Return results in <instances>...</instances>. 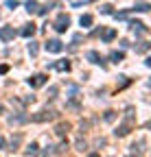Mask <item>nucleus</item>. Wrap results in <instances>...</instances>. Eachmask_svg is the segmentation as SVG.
Instances as JSON below:
<instances>
[{
  "instance_id": "14",
  "label": "nucleus",
  "mask_w": 151,
  "mask_h": 157,
  "mask_svg": "<svg viewBox=\"0 0 151 157\" xmlns=\"http://www.w3.org/2000/svg\"><path fill=\"white\" fill-rule=\"evenodd\" d=\"M29 157H35V155H40V146H37V142H31L29 146H26V151H24Z\"/></svg>"
},
{
  "instance_id": "13",
  "label": "nucleus",
  "mask_w": 151,
  "mask_h": 157,
  "mask_svg": "<svg viewBox=\"0 0 151 157\" xmlns=\"http://www.w3.org/2000/svg\"><path fill=\"white\" fill-rule=\"evenodd\" d=\"M20 142H22V135H20V133H15V135L11 137V142H9V151H18Z\"/></svg>"
},
{
  "instance_id": "21",
  "label": "nucleus",
  "mask_w": 151,
  "mask_h": 157,
  "mask_svg": "<svg viewBox=\"0 0 151 157\" xmlns=\"http://www.w3.org/2000/svg\"><path fill=\"white\" fill-rule=\"evenodd\" d=\"M136 48V52H147L149 48H151V44H147V42H140L138 46H134Z\"/></svg>"
},
{
  "instance_id": "1",
  "label": "nucleus",
  "mask_w": 151,
  "mask_h": 157,
  "mask_svg": "<svg viewBox=\"0 0 151 157\" xmlns=\"http://www.w3.org/2000/svg\"><path fill=\"white\" fill-rule=\"evenodd\" d=\"M134 107H127V111H125V118H123V124H118L116 127V131H114V135L116 137H125L131 129H134V124H136V120H134Z\"/></svg>"
},
{
  "instance_id": "3",
  "label": "nucleus",
  "mask_w": 151,
  "mask_h": 157,
  "mask_svg": "<svg viewBox=\"0 0 151 157\" xmlns=\"http://www.w3.org/2000/svg\"><path fill=\"white\" fill-rule=\"evenodd\" d=\"M68 26H70V15L59 13V15H57V20H55V31H57V33H66V31H68Z\"/></svg>"
},
{
  "instance_id": "18",
  "label": "nucleus",
  "mask_w": 151,
  "mask_h": 157,
  "mask_svg": "<svg viewBox=\"0 0 151 157\" xmlns=\"http://www.w3.org/2000/svg\"><path fill=\"white\" fill-rule=\"evenodd\" d=\"M37 52H40V46H37V42L31 39V42H29V55L31 57H37Z\"/></svg>"
},
{
  "instance_id": "4",
  "label": "nucleus",
  "mask_w": 151,
  "mask_h": 157,
  "mask_svg": "<svg viewBox=\"0 0 151 157\" xmlns=\"http://www.w3.org/2000/svg\"><path fill=\"white\" fill-rule=\"evenodd\" d=\"M44 48H46L48 52H53V55H57V52L64 50V44L59 42V39H48V42L44 44Z\"/></svg>"
},
{
  "instance_id": "10",
  "label": "nucleus",
  "mask_w": 151,
  "mask_h": 157,
  "mask_svg": "<svg viewBox=\"0 0 151 157\" xmlns=\"http://www.w3.org/2000/svg\"><path fill=\"white\" fill-rule=\"evenodd\" d=\"M88 59H90L92 63H97V66H103V68H105V63H103V59H101V55H99L97 50H90V52H88Z\"/></svg>"
},
{
  "instance_id": "27",
  "label": "nucleus",
  "mask_w": 151,
  "mask_h": 157,
  "mask_svg": "<svg viewBox=\"0 0 151 157\" xmlns=\"http://www.w3.org/2000/svg\"><path fill=\"white\" fill-rule=\"evenodd\" d=\"M55 94H57V85H53V87L48 90V98H55Z\"/></svg>"
},
{
  "instance_id": "9",
  "label": "nucleus",
  "mask_w": 151,
  "mask_h": 157,
  "mask_svg": "<svg viewBox=\"0 0 151 157\" xmlns=\"http://www.w3.org/2000/svg\"><path fill=\"white\" fill-rule=\"evenodd\" d=\"M35 31H37V26L31 22V24H24V29L20 31V35H22V37H33V35H35Z\"/></svg>"
},
{
  "instance_id": "34",
  "label": "nucleus",
  "mask_w": 151,
  "mask_h": 157,
  "mask_svg": "<svg viewBox=\"0 0 151 157\" xmlns=\"http://www.w3.org/2000/svg\"><path fill=\"white\" fill-rule=\"evenodd\" d=\"M88 2H92V0H88Z\"/></svg>"
},
{
  "instance_id": "11",
  "label": "nucleus",
  "mask_w": 151,
  "mask_h": 157,
  "mask_svg": "<svg viewBox=\"0 0 151 157\" xmlns=\"http://www.w3.org/2000/svg\"><path fill=\"white\" fill-rule=\"evenodd\" d=\"M92 22H94V17H92L90 13H83V15L79 17V24H81L83 29H90V26H92Z\"/></svg>"
},
{
  "instance_id": "2",
  "label": "nucleus",
  "mask_w": 151,
  "mask_h": 157,
  "mask_svg": "<svg viewBox=\"0 0 151 157\" xmlns=\"http://www.w3.org/2000/svg\"><path fill=\"white\" fill-rule=\"evenodd\" d=\"M57 118V111L55 109H42L33 116V122H46V120H55Z\"/></svg>"
},
{
  "instance_id": "32",
  "label": "nucleus",
  "mask_w": 151,
  "mask_h": 157,
  "mask_svg": "<svg viewBox=\"0 0 151 157\" xmlns=\"http://www.w3.org/2000/svg\"><path fill=\"white\" fill-rule=\"evenodd\" d=\"M88 157H99V155H97V153H92V155H88Z\"/></svg>"
},
{
  "instance_id": "16",
  "label": "nucleus",
  "mask_w": 151,
  "mask_h": 157,
  "mask_svg": "<svg viewBox=\"0 0 151 157\" xmlns=\"http://www.w3.org/2000/svg\"><path fill=\"white\" fill-rule=\"evenodd\" d=\"M131 11H140V13H145V11H151V5H149V2H136L134 7H131Z\"/></svg>"
},
{
  "instance_id": "19",
  "label": "nucleus",
  "mask_w": 151,
  "mask_h": 157,
  "mask_svg": "<svg viewBox=\"0 0 151 157\" xmlns=\"http://www.w3.org/2000/svg\"><path fill=\"white\" fill-rule=\"evenodd\" d=\"M26 120H29L26 116H11V118H9L11 124H22V122H26Z\"/></svg>"
},
{
  "instance_id": "33",
  "label": "nucleus",
  "mask_w": 151,
  "mask_h": 157,
  "mask_svg": "<svg viewBox=\"0 0 151 157\" xmlns=\"http://www.w3.org/2000/svg\"><path fill=\"white\" fill-rule=\"evenodd\" d=\"M147 129H151V120H149V122H147Z\"/></svg>"
},
{
  "instance_id": "26",
  "label": "nucleus",
  "mask_w": 151,
  "mask_h": 157,
  "mask_svg": "<svg viewBox=\"0 0 151 157\" xmlns=\"http://www.w3.org/2000/svg\"><path fill=\"white\" fill-rule=\"evenodd\" d=\"M18 5H20L18 0H7V2H5V7H7V9H15Z\"/></svg>"
},
{
  "instance_id": "17",
  "label": "nucleus",
  "mask_w": 151,
  "mask_h": 157,
  "mask_svg": "<svg viewBox=\"0 0 151 157\" xmlns=\"http://www.w3.org/2000/svg\"><path fill=\"white\" fill-rule=\"evenodd\" d=\"M26 11L29 13H37V9H40V5H37V0H26Z\"/></svg>"
},
{
  "instance_id": "28",
  "label": "nucleus",
  "mask_w": 151,
  "mask_h": 157,
  "mask_svg": "<svg viewBox=\"0 0 151 157\" xmlns=\"http://www.w3.org/2000/svg\"><path fill=\"white\" fill-rule=\"evenodd\" d=\"M118 78H121V85H118V87H125V85L129 83V81H127V76H118Z\"/></svg>"
},
{
  "instance_id": "8",
  "label": "nucleus",
  "mask_w": 151,
  "mask_h": 157,
  "mask_svg": "<svg viewBox=\"0 0 151 157\" xmlns=\"http://www.w3.org/2000/svg\"><path fill=\"white\" fill-rule=\"evenodd\" d=\"M129 29L134 31L136 35H142V33H147V26H145L142 22H138V20H131V22H129Z\"/></svg>"
},
{
  "instance_id": "20",
  "label": "nucleus",
  "mask_w": 151,
  "mask_h": 157,
  "mask_svg": "<svg viewBox=\"0 0 151 157\" xmlns=\"http://www.w3.org/2000/svg\"><path fill=\"white\" fill-rule=\"evenodd\" d=\"M114 37H116V31H114V29H107V31L103 33V39H105V42H112Z\"/></svg>"
},
{
  "instance_id": "12",
  "label": "nucleus",
  "mask_w": 151,
  "mask_h": 157,
  "mask_svg": "<svg viewBox=\"0 0 151 157\" xmlns=\"http://www.w3.org/2000/svg\"><path fill=\"white\" fill-rule=\"evenodd\" d=\"M123 59H125V52H123V50H112V52H109V61L121 63Z\"/></svg>"
},
{
  "instance_id": "31",
  "label": "nucleus",
  "mask_w": 151,
  "mask_h": 157,
  "mask_svg": "<svg viewBox=\"0 0 151 157\" xmlns=\"http://www.w3.org/2000/svg\"><path fill=\"white\" fill-rule=\"evenodd\" d=\"M145 66H147V68H151V55L147 57V61H145Z\"/></svg>"
},
{
  "instance_id": "5",
  "label": "nucleus",
  "mask_w": 151,
  "mask_h": 157,
  "mask_svg": "<svg viewBox=\"0 0 151 157\" xmlns=\"http://www.w3.org/2000/svg\"><path fill=\"white\" fill-rule=\"evenodd\" d=\"M48 83V76L46 74H33L31 78H29V85L31 87H42V85H46Z\"/></svg>"
},
{
  "instance_id": "25",
  "label": "nucleus",
  "mask_w": 151,
  "mask_h": 157,
  "mask_svg": "<svg viewBox=\"0 0 151 157\" xmlns=\"http://www.w3.org/2000/svg\"><path fill=\"white\" fill-rule=\"evenodd\" d=\"M85 148H88V144H85V140H77V151H81V153H83Z\"/></svg>"
},
{
  "instance_id": "29",
  "label": "nucleus",
  "mask_w": 151,
  "mask_h": 157,
  "mask_svg": "<svg viewBox=\"0 0 151 157\" xmlns=\"http://www.w3.org/2000/svg\"><path fill=\"white\" fill-rule=\"evenodd\" d=\"M5 144H7V142H5V137H2V135H0V151H2V148H5Z\"/></svg>"
},
{
  "instance_id": "22",
  "label": "nucleus",
  "mask_w": 151,
  "mask_h": 157,
  "mask_svg": "<svg viewBox=\"0 0 151 157\" xmlns=\"http://www.w3.org/2000/svg\"><path fill=\"white\" fill-rule=\"evenodd\" d=\"M103 120H105V122H114V120H116V111H105Z\"/></svg>"
},
{
  "instance_id": "15",
  "label": "nucleus",
  "mask_w": 151,
  "mask_h": 157,
  "mask_svg": "<svg viewBox=\"0 0 151 157\" xmlns=\"http://www.w3.org/2000/svg\"><path fill=\"white\" fill-rule=\"evenodd\" d=\"M68 131H70V124H68V122H59L57 127H55V133H57V135H62V137H64Z\"/></svg>"
},
{
  "instance_id": "7",
  "label": "nucleus",
  "mask_w": 151,
  "mask_h": 157,
  "mask_svg": "<svg viewBox=\"0 0 151 157\" xmlns=\"http://www.w3.org/2000/svg\"><path fill=\"white\" fill-rule=\"evenodd\" d=\"M50 68L57 70V72H68V70H70V61H68V59H59V61L50 63Z\"/></svg>"
},
{
  "instance_id": "23",
  "label": "nucleus",
  "mask_w": 151,
  "mask_h": 157,
  "mask_svg": "<svg viewBox=\"0 0 151 157\" xmlns=\"http://www.w3.org/2000/svg\"><path fill=\"white\" fill-rule=\"evenodd\" d=\"M101 13L112 15V13H114V7H112V5H103V7H101Z\"/></svg>"
},
{
  "instance_id": "24",
  "label": "nucleus",
  "mask_w": 151,
  "mask_h": 157,
  "mask_svg": "<svg viewBox=\"0 0 151 157\" xmlns=\"http://www.w3.org/2000/svg\"><path fill=\"white\" fill-rule=\"evenodd\" d=\"M64 151H68V142H66V140H64L59 146H55V153H64Z\"/></svg>"
},
{
  "instance_id": "30",
  "label": "nucleus",
  "mask_w": 151,
  "mask_h": 157,
  "mask_svg": "<svg viewBox=\"0 0 151 157\" xmlns=\"http://www.w3.org/2000/svg\"><path fill=\"white\" fill-rule=\"evenodd\" d=\"M7 70H9V66H0V74H5Z\"/></svg>"
},
{
  "instance_id": "6",
  "label": "nucleus",
  "mask_w": 151,
  "mask_h": 157,
  "mask_svg": "<svg viewBox=\"0 0 151 157\" xmlns=\"http://www.w3.org/2000/svg\"><path fill=\"white\" fill-rule=\"evenodd\" d=\"M15 35H18V33H15L11 26H2V29H0V39H2V42H11Z\"/></svg>"
}]
</instances>
